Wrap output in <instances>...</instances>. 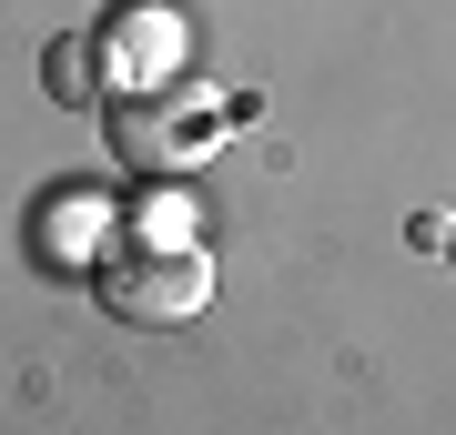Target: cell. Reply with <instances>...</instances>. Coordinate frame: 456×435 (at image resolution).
Here are the masks:
<instances>
[{
  "mask_svg": "<svg viewBox=\"0 0 456 435\" xmlns=\"http://www.w3.org/2000/svg\"><path fill=\"white\" fill-rule=\"evenodd\" d=\"M102 61H112V92H142V81H163L183 61V20L163 0H132L112 31H102Z\"/></svg>",
  "mask_w": 456,
  "mask_h": 435,
  "instance_id": "obj_3",
  "label": "cell"
},
{
  "mask_svg": "<svg viewBox=\"0 0 456 435\" xmlns=\"http://www.w3.org/2000/svg\"><path fill=\"white\" fill-rule=\"evenodd\" d=\"M92 294H102L112 324L163 334V324H193V314L213 304V263H203V243L132 233V243H112V254H92Z\"/></svg>",
  "mask_w": 456,
  "mask_h": 435,
  "instance_id": "obj_1",
  "label": "cell"
},
{
  "mask_svg": "<svg viewBox=\"0 0 456 435\" xmlns=\"http://www.w3.org/2000/svg\"><path fill=\"white\" fill-rule=\"evenodd\" d=\"M41 92L61 101V112H82V101H102V92H112V61H102V41L61 31V41L41 51Z\"/></svg>",
  "mask_w": 456,
  "mask_h": 435,
  "instance_id": "obj_4",
  "label": "cell"
},
{
  "mask_svg": "<svg viewBox=\"0 0 456 435\" xmlns=\"http://www.w3.org/2000/svg\"><path fill=\"white\" fill-rule=\"evenodd\" d=\"M446 233H456V223H446ZM446 254H456V243H446Z\"/></svg>",
  "mask_w": 456,
  "mask_h": 435,
  "instance_id": "obj_5",
  "label": "cell"
},
{
  "mask_svg": "<svg viewBox=\"0 0 456 435\" xmlns=\"http://www.w3.org/2000/svg\"><path fill=\"white\" fill-rule=\"evenodd\" d=\"M213 132H224L213 92H183V81L112 92V162H132V173H183V162H203Z\"/></svg>",
  "mask_w": 456,
  "mask_h": 435,
  "instance_id": "obj_2",
  "label": "cell"
}]
</instances>
